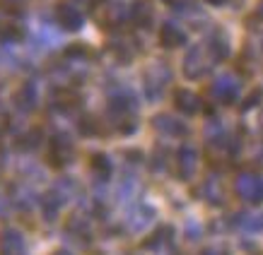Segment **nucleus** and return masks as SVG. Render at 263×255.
I'll list each match as a JSON object with an SVG mask.
<instances>
[{
	"label": "nucleus",
	"instance_id": "1",
	"mask_svg": "<svg viewBox=\"0 0 263 255\" xmlns=\"http://www.w3.org/2000/svg\"><path fill=\"white\" fill-rule=\"evenodd\" d=\"M72 152H75V147H72V140L65 133H58V135L51 137V152H48V157H51V164L56 168H63L65 164H70L72 161Z\"/></svg>",
	"mask_w": 263,
	"mask_h": 255
},
{
	"label": "nucleus",
	"instance_id": "2",
	"mask_svg": "<svg viewBox=\"0 0 263 255\" xmlns=\"http://www.w3.org/2000/svg\"><path fill=\"white\" fill-rule=\"evenodd\" d=\"M237 193H239L244 200L249 202H263V178L261 176H251V174H244L237 178Z\"/></svg>",
	"mask_w": 263,
	"mask_h": 255
},
{
	"label": "nucleus",
	"instance_id": "3",
	"mask_svg": "<svg viewBox=\"0 0 263 255\" xmlns=\"http://www.w3.org/2000/svg\"><path fill=\"white\" fill-rule=\"evenodd\" d=\"M56 22L61 29H65V32H78V29H82V24H85V19H82L80 10L75 8V5H70V3H61L56 8Z\"/></svg>",
	"mask_w": 263,
	"mask_h": 255
},
{
	"label": "nucleus",
	"instance_id": "4",
	"mask_svg": "<svg viewBox=\"0 0 263 255\" xmlns=\"http://www.w3.org/2000/svg\"><path fill=\"white\" fill-rule=\"evenodd\" d=\"M196 166H198V154H196V150L189 147V144L179 147V152H176V174H179V178H181V181H189V178L196 174Z\"/></svg>",
	"mask_w": 263,
	"mask_h": 255
},
{
	"label": "nucleus",
	"instance_id": "5",
	"mask_svg": "<svg viewBox=\"0 0 263 255\" xmlns=\"http://www.w3.org/2000/svg\"><path fill=\"white\" fill-rule=\"evenodd\" d=\"M12 101H15V106H17V109H20L22 113L34 111V109H36V104H39V92H36V84H34L32 80L22 82V87L15 92Z\"/></svg>",
	"mask_w": 263,
	"mask_h": 255
},
{
	"label": "nucleus",
	"instance_id": "6",
	"mask_svg": "<svg viewBox=\"0 0 263 255\" xmlns=\"http://www.w3.org/2000/svg\"><path fill=\"white\" fill-rule=\"evenodd\" d=\"M210 70V60H203V48H191L189 51V56L183 60V72H186V77H200V75H205Z\"/></svg>",
	"mask_w": 263,
	"mask_h": 255
},
{
	"label": "nucleus",
	"instance_id": "7",
	"mask_svg": "<svg viewBox=\"0 0 263 255\" xmlns=\"http://www.w3.org/2000/svg\"><path fill=\"white\" fill-rule=\"evenodd\" d=\"M160 44L164 48L183 46V44H186V34H183L174 22H164L160 27Z\"/></svg>",
	"mask_w": 263,
	"mask_h": 255
},
{
	"label": "nucleus",
	"instance_id": "8",
	"mask_svg": "<svg viewBox=\"0 0 263 255\" xmlns=\"http://www.w3.org/2000/svg\"><path fill=\"white\" fill-rule=\"evenodd\" d=\"M0 250L8 255H20L24 253V236L15 229H5L0 233Z\"/></svg>",
	"mask_w": 263,
	"mask_h": 255
},
{
	"label": "nucleus",
	"instance_id": "9",
	"mask_svg": "<svg viewBox=\"0 0 263 255\" xmlns=\"http://www.w3.org/2000/svg\"><path fill=\"white\" fill-rule=\"evenodd\" d=\"M213 94L222 101V104H232L237 94H239V84L232 80V77H220V80L213 84Z\"/></svg>",
	"mask_w": 263,
	"mask_h": 255
},
{
	"label": "nucleus",
	"instance_id": "10",
	"mask_svg": "<svg viewBox=\"0 0 263 255\" xmlns=\"http://www.w3.org/2000/svg\"><path fill=\"white\" fill-rule=\"evenodd\" d=\"M174 106L186 116H193V113L200 109V99L189 89H176L174 92Z\"/></svg>",
	"mask_w": 263,
	"mask_h": 255
},
{
	"label": "nucleus",
	"instance_id": "11",
	"mask_svg": "<svg viewBox=\"0 0 263 255\" xmlns=\"http://www.w3.org/2000/svg\"><path fill=\"white\" fill-rule=\"evenodd\" d=\"M152 125L157 128L160 133H167V135H186L189 133V128L183 125L181 120L172 118V116H155Z\"/></svg>",
	"mask_w": 263,
	"mask_h": 255
},
{
	"label": "nucleus",
	"instance_id": "12",
	"mask_svg": "<svg viewBox=\"0 0 263 255\" xmlns=\"http://www.w3.org/2000/svg\"><path fill=\"white\" fill-rule=\"evenodd\" d=\"M208 51H210L213 60H224L230 56V41H227V36L222 32H215L208 39Z\"/></svg>",
	"mask_w": 263,
	"mask_h": 255
},
{
	"label": "nucleus",
	"instance_id": "13",
	"mask_svg": "<svg viewBox=\"0 0 263 255\" xmlns=\"http://www.w3.org/2000/svg\"><path fill=\"white\" fill-rule=\"evenodd\" d=\"M61 205H63V198L56 195V193H46V195H41V215L46 222H53L61 212Z\"/></svg>",
	"mask_w": 263,
	"mask_h": 255
},
{
	"label": "nucleus",
	"instance_id": "14",
	"mask_svg": "<svg viewBox=\"0 0 263 255\" xmlns=\"http://www.w3.org/2000/svg\"><path fill=\"white\" fill-rule=\"evenodd\" d=\"M130 15H133V22L138 27H150L152 22V5L147 0H136L133 3V10H130Z\"/></svg>",
	"mask_w": 263,
	"mask_h": 255
},
{
	"label": "nucleus",
	"instance_id": "15",
	"mask_svg": "<svg viewBox=\"0 0 263 255\" xmlns=\"http://www.w3.org/2000/svg\"><path fill=\"white\" fill-rule=\"evenodd\" d=\"M65 229H68V233H75V236L82 239L85 243L89 241V226H87V222H85V217L72 215L70 219H68V224H65Z\"/></svg>",
	"mask_w": 263,
	"mask_h": 255
},
{
	"label": "nucleus",
	"instance_id": "16",
	"mask_svg": "<svg viewBox=\"0 0 263 255\" xmlns=\"http://www.w3.org/2000/svg\"><path fill=\"white\" fill-rule=\"evenodd\" d=\"M53 104H56L61 111H70V109H75V106L80 104V99H78V94H75L72 89H61V92H56Z\"/></svg>",
	"mask_w": 263,
	"mask_h": 255
},
{
	"label": "nucleus",
	"instance_id": "17",
	"mask_svg": "<svg viewBox=\"0 0 263 255\" xmlns=\"http://www.w3.org/2000/svg\"><path fill=\"white\" fill-rule=\"evenodd\" d=\"M92 171H95L99 178H109L111 176V161H109V157L106 154H95L92 157Z\"/></svg>",
	"mask_w": 263,
	"mask_h": 255
},
{
	"label": "nucleus",
	"instance_id": "18",
	"mask_svg": "<svg viewBox=\"0 0 263 255\" xmlns=\"http://www.w3.org/2000/svg\"><path fill=\"white\" fill-rule=\"evenodd\" d=\"M200 193L205 195V200L210 202V205H220V202L224 200L222 198V188H220V185H217L213 178H210V181H205V185L200 188Z\"/></svg>",
	"mask_w": 263,
	"mask_h": 255
},
{
	"label": "nucleus",
	"instance_id": "19",
	"mask_svg": "<svg viewBox=\"0 0 263 255\" xmlns=\"http://www.w3.org/2000/svg\"><path fill=\"white\" fill-rule=\"evenodd\" d=\"M0 41H5V44H15V41H22V29H20L15 22L3 24V27H0Z\"/></svg>",
	"mask_w": 263,
	"mask_h": 255
},
{
	"label": "nucleus",
	"instance_id": "20",
	"mask_svg": "<svg viewBox=\"0 0 263 255\" xmlns=\"http://www.w3.org/2000/svg\"><path fill=\"white\" fill-rule=\"evenodd\" d=\"M162 243H169V246H172V226H164V229H160V231L155 233L152 239L145 241L143 248H160Z\"/></svg>",
	"mask_w": 263,
	"mask_h": 255
},
{
	"label": "nucleus",
	"instance_id": "21",
	"mask_svg": "<svg viewBox=\"0 0 263 255\" xmlns=\"http://www.w3.org/2000/svg\"><path fill=\"white\" fill-rule=\"evenodd\" d=\"M39 142H41V130L34 128L27 135H22V140L17 142V147H20V150H34V147H39Z\"/></svg>",
	"mask_w": 263,
	"mask_h": 255
},
{
	"label": "nucleus",
	"instance_id": "22",
	"mask_svg": "<svg viewBox=\"0 0 263 255\" xmlns=\"http://www.w3.org/2000/svg\"><path fill=\"white\" fill-rule=\"evenodd\" d=\"M80 133L82 135H99L102 133V128H99V123H97L95 118H82V123H80Z\"/></svg>",
	"mask_w": 263,
	"mask_h": 255
},
{
	"label": "nucleus",
	"instance_id": "23",
	"mask_svg": "<svg viewBox=\"0 0 263 255\" xmlns=\"http://www.w3.org/2000/svg\"><path fill=\"white\" fill-rule=\"evenodd\" d=\"M87 56V48L85 46H68L65 48V58L72 60V58H85Z\"/></svg>",
	"mask_w": 263,
	"mask_h": 255
},
{
	"label": "nucleus",
	"instance_id": "24",
	"mask_svg": "<svg viewBox=\"0 0 263 255\" xmlns=\"http://www.w3.org/2000/svg\"><path fill=\"white\" fill-rule=\"evenodd\" d=\"M261 96H263V89H256V92H251V94H249V99L244 101V104H241V111H249L251 106H256L258 101H261Z\"/></svg>",
	"mask_w": 263,
	"mask_h": 255
},
{
	"label": "nucleus",
	"instance_id": "25",
	"mask_svg": "<svg viewBox=\"0 0 263 255\" xmlns=\"http://www.w3.org/2000/svg\"><path fill=\"white\" fill-rule=\"evenodd\" d=\"M10 212H12V205H10L8 195H0V219L10 217Z\"/></svg>",
	"mask_w": 263,
	"mask_h": 255
},
{
	"label": "nucleus",
	"instance_id": "26",
	"mask_svg": "<svg viewBox=\"0 0 263 255\" xmlns=\"http://www.w3.org/2000/svg\"><path fill=\"white\" fill-rule=\"evenodd\" d=\"M128 154H130V157H128L130 161H140V157H143V154H140V152H136V150H130Z\"/></svg>",
	"mask_w": 263,
	"mask_h": 255
},
{
	"label": "nucleus",
	"instance_id": "27",
	"mask_svg": "<svg viewBox=\"0 0 263 255\" xmlns=\"http://www.w3.org/2000/svg\"><path fill=\"white\" fill-rule=\"evenodd\" d=\"M205 3H210V5H224L227 0H205Z\"/></svg>",
	"mask_w": 263,
	"mask_h": 255
},
{
	"label": "nucleus",
	"instance_id": "28",
	"mask_svg": "<svg viewBox=\"0 0 263 255\" xmlns=\"http://www.w3.org/2000/svg\"><path fill=\"white\" fill-rule=\"evenodd\" d=\"M167 3H176V0H167Z\"/></svg>",
	"mask_w": 263,
	"mask_h": 255
}]
</instances>
